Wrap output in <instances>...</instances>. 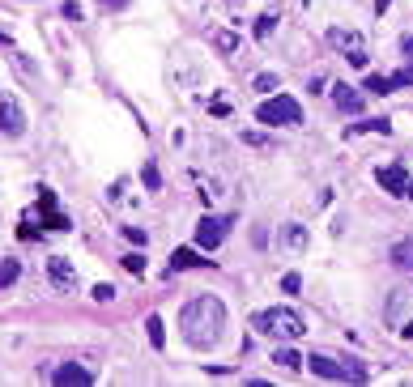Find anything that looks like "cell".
<instances>
[{
  "mask_svg": "<svg viewBox=\"0 0 413 387\" xmlns=\"http://www.w3.org/2000/svg\"><path fill=\"white\" fill-rule=\"evenodd\" d=\"M179 328H183V341H188L192 349L218 345V341H222V328H226V307H222V298H213V294L192 298V302L183 307V315H179Z\"/></svg>",
  "mask_w": 413,
  "mask_h": 387,
  "instance_id": "6da1fadb",
  "label": "cell"
},
{
  "mask_svg": "<svg viewBox=\"0 0 413 387\" xmlns=\"http://www.w3.org/2000/svg\"><path fill=\"white\" fill-rule=\"evenodd\" d=\"M252 328H256V332H264V337H273V341H299V337L307 332L303 315H299V311H290V307H269V311H256V315H252Z\"/></svg>",
  "mask_w": 413,
  "mask_h": 387,
  "instance_id": "7a4b0ae2",
  "label": "cell"
},
{
  "mask_svg": "<svg viewBox=\"0 0 413 387\" xmlns=\"http://www.w3.org/2000/svg\"><path fill=\"white\" fill-rule=\"evenodd\" d=\"M307 366H311V375L333 379V383H367L371 379L363 362H337V358H324V354H311Z\"/></svg>",
  "mask_w": 413,
  "mask_h": 387,
  "instance_id": "3957f363",
  "label": "cell"
},
{
  "mask_svg": "<svg viewBox=\"0 0 413 387\" xmlns=\"http://www.w3.org/2000/svg\"><path fill=\"white\" fill-rule=\"evenodd\" d=\"M256 119H260V124H269V128H277V124L299 128V124H303V107H299V98L277 94V98H269V102H260V107H256Z\"/></svg>",
  "mask_w": 413,
  "mask_h": 387,
  "instance_id": "277c9868",
  "label": "cell"
},
{
  "mask_svg": "<svg viewBox=\"0 0 413 387\" xmlns=\"http://www.w3.org/2000/svg\"><path fill=\"white\" fill-rule=\"evenodd\" d=\"M230 226H235V217H205L196 226V247H205V251L222 247V239L230 234Z\"/></svg>",
  "mask_w": 413,
  "mask_h": 387,
  "instance_id": "5b68a950",
  "label": "cell"
},
{
  "mask_svg": "<svg viewBox=\"0 0 413 387\" xmlns=\"http://www.w3.org/2000/svg\"><path fill=\"white\" fill-rule=\"evenodd\" d=\"M375 183H380L388 196H405V187H409V166H405V162L380 166V170H375Z\"/></svg>",
  "mask_w": 413,
  "mask_h": 387,
  "instance_id": "8992f818",
  "label": "cell"
},
{
  "mask_svg": "<svg viewBox=\"0 0 413 387\" xmlns=\"http://www.w3.org/2000/svg\"><path fill=\"white\" fill-rule=\"evenodd\" d=\"M0 132H4V136H21V132H26V115H21V107H17V98H4V102H0Z\"/></svg>",
  "mask_w": 413,
  "mask_h": 387,
  "instance_id": "52a82bcc",
  "label": "cell"
},
{
  "mask_svg": "<svg viewBox=\"0 0 413 387\" xmlns=\"http://www.w3.org/2000/svg\"><path fill=\"white\" fill-rule=\"evenodd\" d=\"M51 383H55V387H90V383H94V375H90L85 366H77V362H64V366H55Z\"/></svg>",
  "mask_w": 413,
  "mask_h": 387,
  "instance_id": "ba28073f",
  "label": "cell"
},
{
  "mask_svg": "<svg viewBox=\"0 0 413 387\" xmlns=\"http://www.w3.org/2000/svg\"><path fill=\"white\" fill-rule=\"evenodd\" d=\"M47 277H51L55 290H73V285H77V273H73V264H68L64 256H51V260H47Z\"/></svg>",
  "mask_w": 413,
  "mask_h": 387,
  "instance_id": "9c48e42d",
  "label": "cell"
},
{
  "mask_svg": "<svg viewBox=\"0 0 413 387\" xmlns=\"http://www.w3.org/2000/svg\"><path fill=\"white\" fill-rule=\"evenodd\" d=\"M38 209H43V217H47L51 230H68V217L55 213V196H51V187H38Z\"/></svg>",
  "mask_w": 413,
  "mask_h": 387,
  "instance_id": "30bf717a",
  "label": "cell"
},
{
  "mask_svg": "<svg viewBox=\"0 0 413 387\" xmlns=\"http://www.w3.org/2000/svg\"><path fill=\"white\" fill-rule=\"evenodd\" d=\"M183 268H213V260H200L192 247H175V256H171V273H183Z\"/></svg>",
  "mask_w": 413,
  "mask_h": 387,
  "instance_id": "8fae6325",
  "label": "cell"
},
{
  "mask_svg": "<svg viewBox=\"0 0 413 387\" xmlns=\"http://www.w3.org/2000/svg\"><path fill=\"white\" fill-rule=\"evenodd\" d=\"M333 98H337V111H345V115H358L363 111V94H354V85H337Z\"/></svg>",
  "mask_w": 413,
  "mask_h": 387,
  "instance_id": "7c38bea8",
  "label": "cell"
},
{
  "mask_svg": "<svg viewBox=\"0 0 413 387\" xmlns=\"http://www.w3.org/2000/svg\"><path fill=\"white\" fill-rule=\"evenodd\" d=\"M277 243H281V247H290V251H303V247H307V226H299V222H290V226H281V234H277Z\"/></svg>",
  "mask_w": 413,
  "mask_h": 387,
  "instance_id": "4fadbf2b",
  "label": "cell"
},
{
  "mask_svg": "<svg viewBox=\"0 0 413 387\" xmlns=\"http://www.w3.org/2000/svg\"><path fill=\"white\" fill-rule=\"evenodd\" d=\"M363 89H367V94H380V98H384V94H397L401 85H397V72H392V77H380V72H371V77L363 81Z\"/></svg>",
  "mask_w": 413,
  "mask_h": 387,
  "instance_id": "5bb4252c",
  "label": "cell"
},
{
  "mask_svg": "<svg viewBox=\"0 0 413 387\" xmlns=\"http://www.w3.org/2000/svg\"><path fill=\"white\" fill-rule=\"evenodd\" d=\"M401 51H405V68L397 72V85H401V89H409V85H413V34L401 38Z\"/></svg>",
  "mask_w": 413,
  "mask_h": 387,
  "instance_id": "9a60e30c",
  "label": "cell"
},
{
  "mask_svg": "<svg viewBox=\"0 0 413 387\" xmlns=\"http://www.w3.org/2000/svg\"><path fill=\"white\" fill-rule=\"evenodd\" d=\"M328 43H333V47H350V51H358V47H363V38H358L354 30H341V26H333V30H328Z\"/></svg>",
  "mask_w": 413,
  "mask_h": 387,
  "instance_id": "2e32d148",
  "label": "cell"
},
{
  "mask_svg": "<svg viewBox=\"0 0 413 387\" xmlns=\"http://www.w3.org/2000/svg\"><path fill=\"white\" fill-rule=\"evenodd\" d=\"M145 332H149V345H154V349H162V345H166V324H162L158 315H149V320H145Z\"/></svg>",
  "mask_w": 413,
  "mask_h": 387,
  "instance_id": "e0dca14e",
  "label": "cell"
},
{
  "mask_svg": "<svg viewBox=\"0 0 413 387\" xmlns=\"http://www.w3.org/2000/svg\"><path fill=\"white\" fill-rule=\"evenodd\" d=\"M273 362H277V366H286V371L307 366V358H299V354H294V349H286V345H281V349H273Z\"/></svg>",
  "mask_w": 413,
  "mask_h": 387,
  "instance_id": "ac0fdd59",
  "label": "cell"
},
{
  "mask_svg": "<svg viewBox=\"0 0 413 387\" xmlns=\"http://www.w3.org/2000/svg\"><path fill=\"white\" fill-rule=\"evenodd\" d=\"M392 264L413 273V243H397V247H392Z\"/></svg>",
  "mask_w": 413,
  "mask_h": 387,
  "instance_id": "d6986e66",
  "label": "cell"
},
{
  "mask_svg": "<svg viewBox=\"0 0 413 387\" xmlns=\"http://www.w3.org/2000/svg\"><path fill=\"white\" fill-rule=\"evenodd\" d=\"M213 47H218V51H226V55H230V51H235V47H239V34H235V30H218V34H213Z\"/></svg>",
  "mask_w": 413,
  "mask_h": 387,
  "instance_id": "ffe728a7",
  "label": "cell"
},
{
  "mask_svg": "<svg viewBox=\"0 0 413 387\" xmlns=\"http://www.w3.org/2000/svg\"><path fill=\"white\" fill-rule=\"evenodd\" d=\"M354 132H380V136H388L392 119H363V124H354Z\"/></svg>",
  "mask_w": 413,
  "mask_h": 387,
  "instance_id": "44dd1931",
  "label": "cell"
},
{
  "mask_svg": "<svg viewBox=\"0 0 413 387\" xmlns=\"http://www.w3.org/2000/svg\"><path fill=\"white\" fill-rule=\"evenodd\" d=\"M17 277H21V264H17V260H4V264H0V290L13 285Z\"/></svg>",
  "mask_w": 413,
  "mask_h": 387,
  "instance_id": "7402d4cb",
  "label": "cell"
},
{
  "mask_svg": "<svg viewBox=\"0 0 413 387\" xmlns=\"http://www.w3.org/2000/svg\"><path fill=\"white\" fill-rule=\"evenodd\" d=\"M141 179H145V187H149V192H158V187H162V175H158V166H154V162H145V166H141Z\"/></svg>",
  "mask_w": 413,
  "mask_h": 387,
  "instance_id": "603a6c76",
  "label": "cell"
},
{
  "mask_svg": "<svg viewBox=\"0 0 413 387\" xmlns=\"http://www.w3.org/2000/svg\"><path fill=\"white\" fill-rule=\"evenodd\" d=\"M273 26H277V13H264V17H260V21H256V38H260V43H264V38H269V34H273Z\"/></svg>",
  "mask_w": 413,
  "mask_h": 387,
  "instance_id": "cb8c5ba5",
  "label": "cell"
},
{
  "mask_svg": "<svg viewBox=\"0 0 413 387\" xmlns=\"http://www.w3.org/2000/svg\"><path fill=\"white\" fill-rule=\"evenodd\" d=\"M252 85H256L260 94H273V89H277V77H273V72H260V77H256Z\"/></svg>",
  "mask_w": 413,
  "mask_h": 387,
  "instance_id": "d4e9b609",
  "label": "cell"
},
{
  "mask_svg": "<svg viewBox=\"0 0 413 387\" xmlns=\"http://www.w3.org/2000/svg\"><path fill=\"white\" fill-rule=\"evenodd\" d=\"M281 290H286V294H299V290H303V277H299V273H286V277H281Z\"/></svg>",
  "mask_w": 413,
  "mask_h": 387,
  "instance_id": "484cf974",
  "label": "cell"
},
{
  "mask_svg": "<svg viewBox=\"0 0 413 387\" xmlns=\"http://www.w3.org/2000/svg\"><path fill=\"white\" fill-rule=\"evenodd\" d=\"M124 268H128V273H145V260H141V256H124Z\"/></svg>",
  "mask_w": 413,
  "mask_h": 387,
  "instance_id": "4316f807",
  "label": "cell"
},
{
  "mask_svg": "<svg viewBox=\"0 0 413 387\" xmlns=\"http://www.w3.org/2000/svg\"><path fill=\"white\" fill-rule=\"evenodd\" d=\"M111 298H115L111 285H94V302H111Z\"/></svg>",
  "mask_w": 413,
  "mask_h": 387,
  "instance_id": "83f0119b",
  "label": "cell"
},
{
  "mask_svg": "<svg viewBox=\"0 0 413 387\" xmlns=\"http://www.w3.org/2000/svg\"><path fill=\"white\" fill-rule=\"evenodd\" d=\"M64 17H68V21H81V4H77V0H68V4H64Z\"/></svg>",
  "mask_w": 413,
  "mask_h": 387,
  "instance_id": "f1b7e54d",
  "label": "cell"
},
{
  "mask_svg": "<svg viewBox=\"0 0 413 387\" xmlns=\"http://www.w3.org/2000/svg\"><path fill=\"white\" fill-rule=\"evenodd\" d=\"M124 234H128L132 243H141V247H145V230H136V226H124Z\"/></svg>",
  "mask_w": 413,
  "mask_h": 387,
  "instance_id": "f546056e",
  "label": "cell"
},
{
  "mask_svg": "<svg viewBox=\"0 0 413 387\" xmlns=\"http://www.w3.org/2000/svg\"><path fill=\"white\" fill-rule=\"evenodd\" d=\"M102 4H107V9H124L128 0H102Z\"/></svg>",
  "mask_w": 413,
  "mask_h": 387,
  "instance_id": "4dcf8cb0",
  "label": "cell"
},
{
  "mask_svg": "<svg viewBox=\"0 0 413 387\" xmlns=\"http://www.w3.org/2000/svg\"><path fill=\"white\" fill-rule=\"evenodd\" d=\"M388 4H392V0H375V13H384V9H388Z\"/></svg>",
  "mask_w": 413,
  "mask_h": 387,
  "instance_id": "1f68e13d",
  "label": "cell"
},
{
  "mask_svg": "<svg viewBox=\"0 0 413 387\" xmlns=\"http://www.w3.org/2000/svg\"><path fill=\"white\" fill-rule=\"evenodd\" d=\"M401 332H405V337H409V341H413V320H409V324H405V328H401Z\"/></svg>",
  "mask_w": 413,
  "mask_h": 387,
  "instance_id": "d6a6232c",
  "label": "cell"
},
{
  "mask_svg": "<svg viewBox=\"0 0 413 387\" xmlns=\"http://www.w3.org/2000/svg\"><path fill=\"white\" fill-rule=\"evenodd\" d=\"M405 196H409V200H413V179H409V187H405Z\"/></svg>",
  "mask_w": 413,
  "mask_h": 387,
  "instance_id": "836d02e7",
  "label": "cell"
},
{
  "mask_svg": "<svg viewBox=\"0 0 413 387\" xmlns=\"http://www.w3.org/2000/svg\"><path fill=\"white\" fill-rule=\"evenodd\" d=\"M226 4H230V9H239V4H243V0H226Z\"/></svg>",
  "mask_w": 413,
  "mask_h": 387,
  "instance_id": "e575fe53",
  "label": "cell"
},
{
  "mask_svg": "<svg viewBox=\"0 0 413 387\" xmlns=\"http://www.w3.org/2000/svg\"><path fill=\"white\" fill-rule=\"evenodd\" d=\"M0 43H9V34H0Z\"/></svg>",
  "mask_w": 413,
  "mask_h": 387,
  "instance_id": "d590c367",
  "label": "cell"
}]
</instances>
